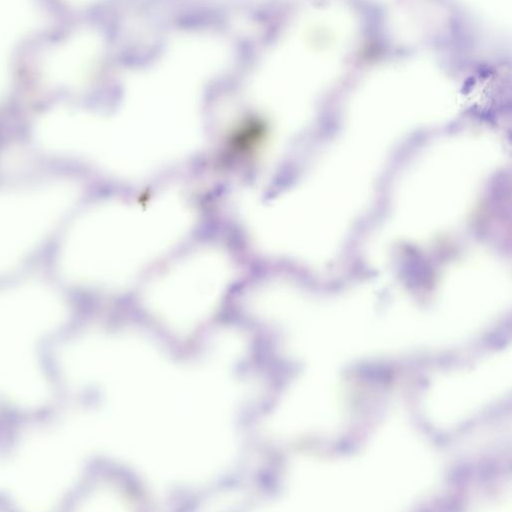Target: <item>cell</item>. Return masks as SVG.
I'll use <instances>...</instances> for the list:
<instances>
[{
	"mask_svg": "<svg viewBox=\"0 0 512 512\" xmlns=\"http://www.w3.org/2000/svg\"><path fill=\"white\" fill-rule=\"evenodd\" d=\"M194 221L193 206L176 190L98 204L66 234L61 269L81 283H125L183 239Z\"/></svg>",
	"mask_w": 512,
	"mask_h": 512,
	"instance_id": "cell-1",
	"label": "cell"
},
{
	"mask_svg": "<svg viewBox=\"0 0 512 512\" xmlns=\"http://www.w3.org/2000/svg\"><path fill=\"white\" fill-rule=\"evenodd\" d=\"M121 109L92 113L81 156L122 178L150 175L192 153L203 139L195 90L164 82L132 86Z\"/></svg>",
	"mask_w": 512,
	"mask_h": 512,
	"instance_id": "cell-2",
	"label": "cell"
},
{
	"mask_svg": "<svg viewBox=\"0 0 512 512\" xmlns=\"http://www.w3.org/2000/svg\"><path fill=\"white\" fill-rule=\"evenodd\" d=\"M78 189L70 182L0 191V272L25 258L70 209Z\"/></svg>",
	"mask_w": 512,
	"mask_h": 512,
	"instance_id": "cell-3",
	"label": "cell"
},
{
	"mask_svg": "<svg viewBox=\"0 0 512 512\" xmlns=\"http://www.w3.org/2000/svg\"><path fill=\"white\" fill-rule=\"evenodd\" d=\"M229 254L207 246L178 261L154 281L151 299L162 306L185 309L212 302L232 277L234 265Z\"/></svg>",
	"mask_w": 512,
	"mask_h": 512,
	"instance_id": "cell-4",
	"label": "cell"
},
{
	"mask_svg": "<svg viewBox=\"0 0 512 512\" xmlns=\"http://www.w3.org/2000/svg\"><path fill=\"white\" fill-rule=\"evenodd\" d=\"M101 40L80 30L47 49L40 59L43 79L55 87L78 88L92 76L101 56Z\"/></svg>",
	"mask_w": 512,
	"mask_h": 512,
	"instance_id": "cell-5",
	"label": "cell"
}]
</instances>
